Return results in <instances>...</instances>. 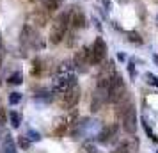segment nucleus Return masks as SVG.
Returning a JSON list of instances; mask_svg holds the SVG:
<instances>
[{
	"label": "nucleus",
	"instance_id": "obj_1",
	"mask_svg": "<svg viewBox=\"0 0 158 153\" xmlns=\"http://www.w3.org/2000/svg\"><path fill=\"white\" fill-rule=\"evenodd\" d=\"M101 130L100 123L96 119H80L78 123H73L71 126V137L73 139H84V137H96Z\"/></svg>",
	"mask_w": 158,
	"mask_h": 153
},
{
	"label": "nucleus",
	"instance_id": "obj_2",
	"mask_svg": "<svg viewBox=\"0 0 158 153\" xmlns=\"http://www.w3.org/2000/svg\"><path fill=\"white\" fill-rule=\"evenodd\" d=\"M20 43H22L23 50H34V48H36V50H41V48L44 46L41 36L32 29V25H25V27H23Z\"/></svg>",
	"mask_w": 158,
	"mask_h": 153
},
{
	"label": "nucleus",
	"instance_id": "obj_3",
	"mask_svg": "<svg viewBox=\"0 0 158 153\" xmlns=\"http://www.w3.org/2000/svg\"><path fill=\"white\" fill-rule=\"evenodd\" d=\"M68 27H69V23H68V11H64V13L59 15V18L53 22V25H52V30H50V41L52 43L53 45L60 43L66 36Z\"/></svg>",
	"mask_w": 158,
	"mask_h": 153
},
{
	"label": "nucleus",
	"instance_id": "obj_4",
	"mask_svg": "<svg viewBox=\"0 0 158 153\" xmlns=\"http://www.w3.org/2000/svg\"><path fill=\"white\" fill-rule=\"evenodd\" d=\"M108 102L110 103H117L121 98H124L126 96V86H124V80H123L119 75H115L114 79H112V82L108 84Z\"/></svg>",
	"mask_w": 158,
	"mask_h": 153
},
{
	"label": "nucleus",
	"instance_id": "obj_5",
	"mask_svg": "<svg viewBox=\"0 0 158 153\" xmlns=\"http://www.w3.org/2000/svg\"><path fill=\"white\" fill-rule=\"evenodd\" d=\"M73 86H77V77L73 73H59V77L53 80L52 87H53V93L62 95V93H66Z\"/></svg>",
	"mask_w": 158,
	"mask_h": 153
},
{
	"label": "nucleus",
	"instance_id": "obj_6",
	"mask_svg": "<svg viewBox=\"0 0 158 153\" xmlns=\"http://www.w3.org/2000/svg\"><path fill=\"white\" fill-rule=\"evenodd\" d=\"M119 119H121L123 130L126 132V134H131V135H133V134L137 132V112H135L133 103L119 116Z\"/></svg>",
	"mask_w": 158,
	"mask_h": 153
},
{
	"label": "nucleus",
	"instance_id": "obj_7",
	"mask_svg": "<svg viewBox=\"0 0 158 153\" xmlns=\"http://www.w3.org/2000/svg\"><path fill=\"white\" fill-rule=\"evenodd\" d=\"M107 57V43L103 37H96L91 46V64H101V61Z\"/></svg>",
	"mask_w": 158,
	"mask_h": 153
},
{
	"label": "nucleus",
	"instance_id": "obj_8",
	"mask_svg": "<svg viewBox=\"0 0 158 153\" xmlns=\"http://www.w3.org/2000/svg\"><path fill=\"white\" fill-rule=\"evenodd\" d=\"M68 23H69V27L73 30L85 27V15L78 6H73V7L68 9Z\"/></svg>",
	"mask_w": 158,
	"mask_h": 153
},
{
	"label": "nucleus",
	"instance_id": "obj_9",
	"mask_svg": "<svg viewBox=\"0 0 158 153\" xmlns=\"http://www.w3.org/2000/svg\"><path fill=\"white\" fill-rule=\"evenodd\" d=\"M117 71H115V64L114 61H108L105 66H101V71L98 75V87H108V84L112 82Z\"/></svg>",
	"mask_w": 158,
	"mask_h": 153
},
{
	"label": "nucleus",
	"instance_id": "obj_10",
	"mask_svg": "<svg viewBox=\"0 0 158 153\" xmlns=\"http://www.w3.org/2000/svg\"><path fill=\"white\" fill-rule=\"evenodd\" d=\"M91 64V48H82L80 52H77V55L73 59V66H77L78 71H87V68Z\"/></svg>",
	"mask_w": 158,
	"mask_h": 153
},
{
	"label": "nucleus",
	"instance_id": "obj_11",
	"mask_svg": "<svg viewBox=\"0 0 158 153\" xmlns=\"http://www.w3.org/2000/svg\"><path fill=\"white\" fill-rule=\"evenodd\" d=\"M60 100H62V105H64L66 109H73L80 100V87L78 86H73L69 87L66 93L60 95Z\"/></svg>",
	"mask_w": 158,
	"mask_h": 153
},
{
	"label": "nucleus",
	"instance_id": "obj_12",
	"mask_svg": "<svg viewBox=\"0 0 158 153\" xmlns=\"http://www.w3.org/2000/svg\"><path fill=\"white\" fill-rule=\"evenodd\" d=\"M115 137H117V125H107V126H103L98 132V135H96L98 142H103V144L112 142Z\"/></svg>",
	"mask_w": 158,
	"mask_h": 153
},
{
	"label": "nucleus",
	"instance_id": "obj_13",
	"mask_svg": "<svg viewBox=\"0 0 158 153\" xmlns=\"http://www.w3.org/2000/svg\"><path fill=\"white\" fill-rule=\"evenodd\" d=\"M107 102H108V91H107V87H96V91H94V95H93L91 110H93V112L100 110L101 105H103V103H107Z\"/></svg>",
	"mask_w": 158,
	"mask_h": 153
},
{
	"label": "nucleus",
	"instance_id": "obj_14",
	"mask_svg": "<svg viewBox=\"0 0 158 153\" xmlns=\"http://www.w3.org/2000/svg\"><path fill=\"white\" fill-rule=\"evenodd\" d=\"M2 153H16V142L13 135H9V134L2 141Z\"/></svg>",
	"mask_w": 158,
	"mask_h": 153
},
{
	"label": "nucleus",
	"instance_id": "obj_15",
	"mask_svg": "<svg viewBox=\"0 0 158 153\" xmlns=\"http://www.w3.org/2000/svg\"><path fill=\"white\" fill-rule=\"evenodd\" d=\"M121 146L128 153H137V151H139V139H137V137H128L126 141H123V142H121Z\"/></svg>",
	"mask_w": 158,
	"mask_h": 153
},
{
	"label": "nucleus",
	"instance_id": "obj_16",
	"mask_svg": "<svg viewBox=\"0 0 158 153\" xmlns=\"http://www.w3.org/2000/svg\"><path fill=\"white\" fill-rule=\"evenodd\" d=\"M30 23H34L37 27H43L44 23H46V15H44V11H36V13H32L29 18Z\"/></svg>",
	"mask_w": 158,
	"mask_h": 153
},
{
	"label": "nucleus",
	"instance_id": "obj_17",
	"mask_svg": "<svg viewBox=\"0 0 158 153\" xmlns=\"http://www.w3.org/2000/svg\"><path fill=\"white\" fill-rule=\"evenodd\" d=\"M43 73H44V62H43V59L36 57L34 61H32V75H34V77H41Z\"/></svg>",
	"mask_w": 158,
	"mask_h": 153
},
{
	"label": "nucleus",
	"instance_id": "obj_18",
	"mask_svg": "<svg viewBox=\"0 0 158 153\" xmlns=\"http://www.w3.org/2000/svg\"><path fill=\"white\" fill-rule=\"evenodd\" d=\"M41 2H43V7L46 11H57L64 0H41Z\"/></svg>",
	"mask_w": 158,
	"mask_h": 153
},
{
	"label": "nucleus",
	"instance_id": "obj_19",
	"mask_svg": "<svg viewBox=\"0 0 158 153\" xmlns=\"http://www.w3.org/2000/svg\"><path fill=\"white\" fill-rule=\"evenodd\" d=\"M9 119H11V125H13L15 128H18V126L22 125V114L16 112V110H11V112H9Z\"/></svg>",
	"mask_w": 158,
	"mask_h": 153
},
{
	"label": "nucleus",
	"instance_id": "obj_20",
	"mask_svg": "<svg viewBox=\"0 0 158 153\" xmlns=\"http://www.w3.org/2000/svg\"><path fill=\"white\" fill-rule=\"evenodd\" d=\"M7 82L11 84V86H18V84H22V82H23V75H22V71L13 73V75H11V77L7 79Z\"/></svg>",
	"mask_w": 158,
	"mask_h": 153
},
{
	"label": "nucleus",
	"instance_id": "obj_21",
	"mask_svg": "<svg viewBox=\"0 0 158 153\" xmlns=\"http://www.w3.org/2000/svg\"><path fill=\"white\" fill-rule=\"evenodd\" d=\"M20 100H22V93H11V95H9V103H11V105L20 103Z\"/></svg>",
	"mask_w": 158,
	"mask_h": 153
},
{
	"label": "nucleus",
	"instance_id": "obj_22",
	"mask_svg": "<svg viewBox=\"0 0 158 153\" xmlns=\"http://www.w3.org/2000/svg\"><path fill=\"white\" fill-rule=\"evenodd\" d=\"M18 144H20V148H23V150H27L30 146V139L25 137V135H22V137H18Z\"/></svg>",
	"mask_w": 158,
	"mask_h": 153
},
{
	"label": "nucleus",
	"instance_id": "obj_23",
	"mask_svg": "<svg viewBox=\"0 0 158 153\" xmlns=\"http://www.w3.org/2000/svg\"><path fill=\"white\" fill-rule=\"evenodd\" d=\"M27 137L30 139V142H37V141H41V135H39V134H37L36 130H29Z\"/></svg>",
	"mask_w": 158,
	"mask_h": 153
},
{
	"label": "nucleus",
	"instance_id": "obj_24",
	"mask_svg": "<svg viewBox=\"0 0 158 153\" xmlns=\"http://www.w3.org/2000/svg\"><path fill=\"white\" fill-rule=\"evenodd\" d=\"M128 39L130 41H133V43H137V45L142 43V39H140V36H139L137 32H128Z\"/></svg>",
	"mask_w": 158,
	"mask_h": 153
},
{
	"label": "nucleus",
	"instance_id": "obj_25",
	"mask_svg": "<svg viewBox=\"0 0 158 153\" xmlns=\"http://www.w3.org/2000/svg\"><path fill=\"white\" fill-rule=\"evenodd\" d=\"M80 153H101V151H98L93 144H87V146H84V148L80 150Z\"/></svg>",
	"mask_w": 158,
	"mask_h": 153
},
{
	"label": "nucleus",
	"instance_id": "obj_26",
	"mask_svg": "<svg viewBox=\"0 0 158 153\" xmlns=\"http://www.w3.org/2000/svg\"><path fill=\"white\" fill-rule=\"evenodd\" d=\"M146 79H148V84H151V86H158V80H156V77H155L153 73H146Z\"/></svg>",
	"mask_w": 158,
	"mask_h": 153
},
{
	"label": "nucleus",
	"instance_id": "obj_27",
	"mask_svg": "<svg viewBox=\"0 0 158 153\" xmlns=\"http://www.w3.org/2000/svg\"><path fill=\"white\" fill-rule=\"evenodd\" d=\"M4 123H6V112H4L2 107H0V128L4 126Z\"/></svg>",
	"mask_w": 158,
	"mask_h": 153
},
{
	"label": "nucleus",
	"instance_id": "obj_28",
	"mask_svg": "<svg viewBox=\"0 0 158 153\" xmlns=\"http://www.w3.org/2000/svg\"><path fill=\"white\" fill-rule=\"evenodd\" d=\"M128 71H130L131 77H135V66H133V62H130V64H128Z\"/></svg>",
	"mask_w": 158,
	"mask_h": 153
},
{
	"label": "nucleus",
	"instance_id": "obj_29",
	"mask_svg": "<svg viewBox=\"0 0 158 153\" xmlns=\"http://www.w3.org/2000/svg\"><path fill=\"white\" fill-rule=\"evenodd\" d=\"M4 55H6V50H4V45L0 43V64H2V61H4Z\"/></svg>",
	"mask_w": 158,
	"mask_h": 153
},
{
	"label": "nucleus",
	"instance_id": "obj_30",
	"mask_svg": "<svg viewBox=\"0 0 158 153\" xmlns=\"http://www.w3.org/2000/svg\"><path fill=\"white\" fill-rule=\"evenodd\" d=\"M110 153H128V151H126V150H124L123 146H117V148H115L114 151H110Z\"/></svg>",
	"mask_w": 158,
	"mask_h": 153
},
{
	"label": "nucleus",
	"instance_id": "obj_31",
	"mask_svg": "<svg viewBox=\"0 0 158 153\" xmlns=\"http://www.w3.org/2000/svg\"><path fill=\"white\" fill-rule=\"evenodd\" d=\"M121 2H126V0H121Z\"/></svg>",
	"mask_w": 158,
	"mask_h": 153
},
{
	"label": "nucleus",
	"instance_id": "obj_32",
	"mask_svg": "<svg viewBox=\"0 0 158 153\" xmlns=\"http://www.w3.org/2000/svg\"><path fill=\"white\" fill-rule=\"evenodd\" d=\"M30 2H32V0H30Z\"/></svg>",
	"mask_w": 158,
	"mask_h": 153
}]
</instances>
